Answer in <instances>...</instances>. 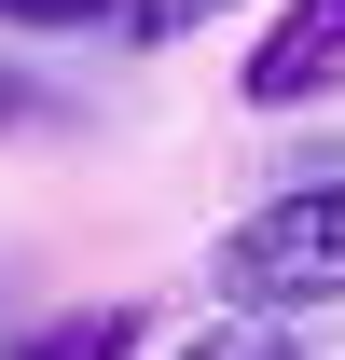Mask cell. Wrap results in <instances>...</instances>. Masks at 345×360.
<instances>
[{"instance_id": "7a4b0ae2", "label": "cell", "mask_w": 345, "mask_h": 360, "mask_svg": "<svg viewBox=\"0 0 345 360\" xmlns=\"http://www.w3.org/2000/svg\"><path fill=\"white\" fill-rule=\"evenodd\" d=\"M235 97H249V111H318V97H345V0H276V28L235 56Z\"/></svg>"}, {"instance_id": "8992f818", "label": "cell", "mask_w": 345, "mask_h": 360, "mask_svg": "<svg viewBox=\"0 0 345 360\" xmlns=\"http://www.w3.org/2000/svg\"><path fill=\"white\" fill-rule=\"evenodd\" d=\"M0 28H125V0H0Z\"/></svg>"}, {"instance_id": "5b68a950", "label": "cell", "mask_w": 345, "mask_h": 360, "mask_svg": "<svg viewBox=\"0 0 345 360\" xmlns=\"http://www.w3.org/2000/svg\"><path fill=\"white\" fill-rule=\"evenodd\" d=\"M221 14H249V0H125V28H111V42H194V28H221Z\"/></svg>"}, {"instance_id": "277c9868", "label": "cell", "mask_w": 345, "mask_h": 360, "mask_svg": "<svg viewBox=\"0 0 345 360\" xmlns=\"http://www.w3.org/2000/svg\"><path fill=\"white\" fill-rule=\"evenodd\" d=\"M166 360H304V347H290V319H249V305H221L208 333H180Z\"/></svg>"}, {"instance_id": "52a82bcc", "label": "cell", "mask_w": 345, "mask_h": 360, "mask_svg": "<svg viewBox=\"0 0 345 360\" xmlns=\"http://www.w3.org/2000/svg\"><path fill=\"white\" fill-rule=\"evenodd\" d=\"M0 125H55V97L28 84V70H0Z\"/></svg>"}, {"instance_id": "6da1fadb", "label": "cell", "mask_w": 345, "mask_h": 360, "mask_svg": "<svg viewBox=\"0 0 345 360\" xmlns=\"http://www.w3.org/2000/svg\"><path fill=\"white\" fill-rule=\"evenodd\" d=\"M221 305L249 319H304V305H345V180H290V194H262V208H235L208 250Z\"/></svg>"}, {"instance_id": "3957f363", "label": "cell", "mask_w": 345, "mask_h": 360, "mask_svg": "<svg viewBox=\"0 0 345 360\" xmlns=\"http://www.w3.org/2000/svg\"><path fill=\"white\" fill-rule=\"evenodd\" d=\"M152 347V305H55V319H28V333H0V360H138Z\"/></svg>"}]
</instances>
